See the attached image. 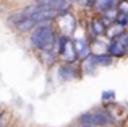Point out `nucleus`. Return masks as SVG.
Returning <instances> with one entry per match:
<instances>
[{"mask_svg":"<svg viewBox=\"0 0 128 127\" xmlns=\"http://www.w3.org/2000/svg\"><path fill=\"white\" fill-rule=\"evenodd\" d=\"M128 52V33L122 31L118 36L112 38L110 44L107 46V54L112 57H123Z\"/></svg>","mask_w":128,"mask_h":127,"instance_id":"nucleus-3","label":"nucleus"},{"mask_svg":"<svg viewBox=\"0 0 128 127\" xmlns=\"http://www.w3.org/2000/svg\"><path fill=\"white\" fill-rule=\"evenodd\" d=\"M75 51H76V55H78V59H84L89 55V42L86 41V39H76L75 42Z\"/></svg>","mask_w":128,"mask_h":127,"instance_id":"nucleus-8","label":"nucleus"},{"mask_svg":"<svg viewBox=\"0 0 128 127\" xmlns=\"http://www.w3.org/2000/svg\"><path fill=\"white\" fill-rule=\"evenodd\" d=\"M58 52L62 55L63 62L65 64H75L78 60V55H76V51H75V44L73 41L70 39V36H60L58 39Z\"/></svg>","mask_w":128,"mask_h":127,"instance_id":"nucleus-4","label":"nucleus"},{"mask_svg":"<svg viewBox=\"0 0 128 127\" xmlns=\"http://www.w3.org/2000/svg\"><path fill=\"white\" fill-rule=\"evenodd\" d=\"M29 42H31V47H34L36 51H52V47L55 46V33H54L52 26L49 23L38 25L34 29H31Z\"/></svg>","mask_w":128,"mask_h":127,"instance_id":"nucleus-1","label":"nucleus"},{"mask_svg":"<svg viewBox=\"0 0 128 127\" xmlns=\"http://www.w3.org/2000/svg\"><path fill=\"white\" fill-rule=\"evenodd\" d=\"M75 127H89V125H86V124H80V125H75Z\"/></svg>","mask_w":128,"mask_h":127,"instance_id":"nucleus-15","label":"nucleus"},{"mask_svg":"<svg viewBox=\"0 0 128 127\" xmlns=\"http://www.w3.org/2000/svg\"><path fill=\"white\" fill-rule=\"evenodd\" d=\"M115 25H118V26H122L123 29L128 26V15H125V13H118L117 12V16H115Z\"/></svg>","mask_w":128,"mask_h":127,"instance_id":"nucleus-12","label":"nucleus"},{"mask_svg":"<svg viewBox=\"0 0 128 127\" xmlns=\"http://www.w3.org/2000/svg\"><path fill=\"white\" fill-rule=\"evenodd\" d=\"M91 31H92L94 36H102V34H106V31H107L106 23H104L102 20H99V18H94L92 21H91Z\"/></svg>","mask_w":128,"mask_h":127,"instance_id":"nucleus-9","label":"nucleus"},{"mask_svg":"<svg viewBox=\"0 0 128 127\" xmlns=\"http://www.w3.org/2000/svg\"><path fill=\"white\" fill-rule=\"evenodd\" d=\"M92 59H94V62H96V65L97 67H100V65H102V67H109V65H112V55H109V54H107V55H100V54H97V55H92Z\"/></svg>","mask_w":128,"mask_h":127,"instance_id":"nucleus-11","label":"nucleus"},{"mask_svg":"<svg viewBox=\"0 0 128 127\" xmlns=\"http://www.w3.org/2000/svg\"><path fill=\"white\" fill-rule=\"evenodd\" d=\"M70 2H72V3H73V2H80V0H70Z\"/></svg>","mask_w":128,"mask_h":127,"instance_id":"nucleus-17","label":"nucleus"},{"mask_svg":"<svg viewBox=\"0 0 128 127\" xmlns=\"http://www.w3.org/2000/svg\"><path fill=\"white\" fill-rule=\"evenodd\" d=\"M0 127H2V125H0Z\"/></svg>","mask_w":128,"mask_h":127,"instance_id":"nucleus-18","label":"nucleus"},{"mask_svg":"<svg viewBox=\"0 0 128 127\" xmlns=\"http://www.w3.org/2000/svg\"><path fill=\"white\" fill-rule=\"evenodd\" d=\"M117 3H118V0H91L89 7L96 13H104V12H107V10L115 8Z\"/></svg>","mask_w":128,"mask_h":127,"instance_id":"nucleus-6","label":"nucleus"},{"mask_svg":"<svg viewBox=\"0 0 128 127\" xmlns=\"http://www.w3.org/2000/svg\"><path fill=\"white\" fill-rule=\"evenodd\" d=\"M117 12L118 13H125V15H128V0H120L118 3H117Z\"/></svg>","mask_w":128,"mask_h":127,"instance_id":"nucleus-14","label":"nucleus"},{"mask_svg":"<svg viewBox=\"0 0 128 127\" xmlns=\"http://www.w3.org/2000/svg\"><path fill=\"white\" fill-rule=\"evenodd\" d=\"M55 20H58L57 23H58V26H60V29H62V34L63 36L73 34L76 25H78L76 20H75V16H73L70 12H63V13H60V15H57Z\"/></svg>","mask_w":128,"mask_h":127,"instance_id":"nucleus-5","label":"nucleus"},{"mask_svg":"<svg viewBox=\"0 0 128 127\" xmlns=\"http://www.w3.org/2000/svg\"><path fill=\"white\" fill-rule=\"evenodd\" d=\"M80 124H86L89 127H107L114 122V117L106 111L97 112H84L78 117Z\"/></svg>","mask_w":128,"mask_h":127,"instance_id":"nucleus-2","label":"nucleus"},{"mask_svg":"<svg viewBox=\"0 0 128 127\" xmlns=\"http://www.w3.org/2000/svg\"><path fill=\"white\" fill-rule=\"evenodd\" d=\"M36 26H38V25H36V21L28 16V18L21 20V21L16 25V29H18L20 33H28V31H31V29H34Z\"/></svg>","mask_w":128,"mask_h":127,"instance_id":"nucleus-10","label":"nucleus"},{"mask_svg":"<svg viewBox=\"0 0 128 127\" xmlns=\"http://www.w3.org/2000/svg\"><path fill=\"white\" fill-rule=\"evenodd\" d=\"M0 122H2V111H0Z\"/></svg>","mask_w":128,"mask_h":127,"instance_id":"nucleus-16","label":"nucleus"},{"mask_svg":"<svg viewBox=\"0 0 128 127\" xmlns=\"http://www.w3.org/2000/svg\"><path fill=\"white\" fill-rule=\"evenodd\" d=\"M58 73H60V78L66 82V80H73L78 72H76V69H75L73 64H63V65H60Z\"/></svg>","mask_w":128,"mask_h":127,"instance_id":"nucleus-7","label":"nucleus"},{"mask_svg":"<svg viewBox=\"0 0 128 127\" xmlns=\"http://www.w3.org/2000/svg\"><path fill=\"white\" fill-rule=\"evenodd\" d=\"M100 99H102V101H114V99H115V91H114V90L102 91L100 93Z\"/></svg>","mask_w":128,"mask_h":127,"instance_id":"nucleus-13","label":"nucleus"}]
</instances>
